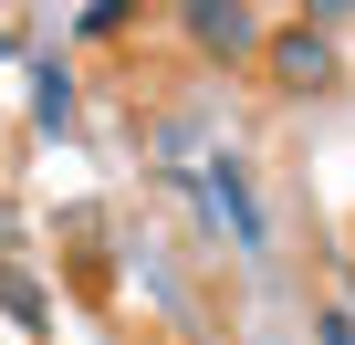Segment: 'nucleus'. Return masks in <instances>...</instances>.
<instances>
[{
	"mask_svg": "<svg viewBox=\"0 0 355 345\" xmlns=\"http://www.w3.org/2000/svg\"><path fill=\"white\" fill-rule=\"evenodd\" d=\"M32 115H42V126H53V136H63V126H73V74H63V63H53V53H42V63H32Z\"/></svg>",
	"mask_w": 355,
	"mask_h": 345,
	"instance_id": "nucleus-5",
	"label": "nucleus"
},
{
	"mask_svg": "<svg viewBox=\"0 0 355 345\" xmlns=\"http://www.w3.org/2000/svg\"><path fill=\"white\" fill-rule=\"evenodd\" d=\"M125 22H136L125 0H94V11H73V32H84V42H125Z\"/></svg>",
	"mask_w": 355,
	"mask_h": 345,
	"instance_id": "nucleus-6",
	"label": "nucleus"
},
{
	"mask_svg": "<svg viewBox=\"0 0 355 345\" xmlns=\"http://www.w3.org/2000/svg\"><path fill=\"white\" fill-rule=\"evenodd\" d=\"M0 314H11V324H32V335H42V324H53V293H42V283H32L21 262H0Z\"/></svg>",
	"mask_w": 355,
	"mask_h": 345,
	"instance_id": "nucleus-4",
	"label": "nucleus"
},
{
	"mask_svg": "<svg viewBox=\"0 0 355 345\" xmlns=\"http://www.w3.org/2000/svg\"><path fill=\"white\" fill-rule=\"evenodd\" d=\"M313 335H324V345H355V314H345V303H334V314H324V324H313Z\"/></svg>",
	"mask_w": 355,
	"mask_h": 345,
	"instance_id": "nucleus-7",
	"label": "nucleus"
},
{
	"mask_svg": "<svg viewBox=\"0 0 355 345\" xmlns=\"http://www.w3.org/2000/svg\"><path fill=\"white\" fill-rule=\"evenodd\" d=\"M178 32H189V53H209V63H261V11L251 0H178Z\"/></svg>",
	"mask_w": 355,
	"mask_h": 345,
	"instance_id": "nucleus-2",
	"label": "nucleus"
},
{
	"mask_svg": "<svg viewBox=\"0 0 355 345\" xmlns=\"http://www.w3.org/2000/svg\"><path fill=\"white\" fill-rule=\"evenodd\" d=\"M261 74H272L282 94H324V84L345 74V53H334L324 22H272V32H261Z\"/></svg>",
	"mask_w": 355,
	"mask_h": 345,
	"instance_id": "nucleus-1",
	"label": "nucleus"
},
{
	"mask_svg": "<svg viewBox=\"0 0 355 345\" xmlns=\"http://www.w3.org/2000/svg\"><path fill=\"white\" fill-rule=\"evenodd\" d=\"M209 189H220V210H230V230H241V241L261 251V199H251V178H241V157H220V167H209Z\"/></svg>",
	"mask_w": 355,
	"mask_h": 345,
	"instance_id": "nucleus-3",
	"label": "nucleus"
}]
</instances>
